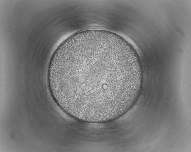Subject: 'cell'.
I'll return each instance as SVG.
<instances>
[{"label":"cell","instance_id":"obj_1","mask_svg":"<svg viewBox=\"0 0 191 152\" xmlns=\"http://www.w3.org/2000/svg\"><path fill=\"white\" fill-rule=\"evenodd\" d=\"M62 96L73 110L104 116L123 106L138 91L130 56L105 43L73 49L60 70Z\"/></svg>","mask_w":191,"mask_h":152}]
</instances>
